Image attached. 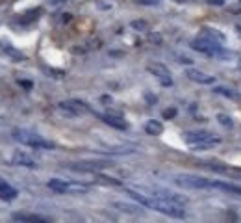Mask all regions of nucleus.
Here are the masks:
<instances>
[{"mask_svg": "<svg viewBox=\"0 0 241 223\" xmlns=\"http://www.w3.org/2000/svg\"><path fill=\"white\" fill-rule=\"evenodd\" d=\"M128 195L132 199H136L139 205L147 206V208H152V210H158V212L165 214V216H171V218H184V208L178 203L171 201V199H165V197H160V195H152V197H147V195L139 193L136 190H128Z\"/></svg>", "mask_w": 241, "mask_h": 223, "instance_id": "obj_1", "label": "nucleus"}, {"mask_svg": "<svg viewBox=\"0 0 241 223\" xmlns=\"http://www.w3.org/2000/svg\"><path fill=\"white\" fill-rule=\"evenodd\" d=\"M13 138L17 139L19 143H22V145H28V147H35V149H54L52 141H46L45 138H41L39 134H35V132H30V130H22V128H17V130H13Z\"/></svg>", "mask_w": 241, "mask_h": 223, "instance_id": "obj_2", "label": "nucleus"}, {"mask_svg": "<svg viewBox=\"0 0 241 223\" xmlns=\"http://www.w3.org/2000/svg\"><path fill=\"white\" fill-rule=\"evenodd\" d=\"M175 184L184 188V190H204L210 188V182L202 177H195V175H176Z\"/></svg>", "mask_w": 241, "mask_h": 223, "instance_id": "obj_3", "label": "nucleus"}, {"mask_svg": "<svg viewBox=\"0 0 241 223\" xmlns=\"http://www.w3.org/2000/svg\"><path fill=\"white\" fill-rule=\"evenodd\" d=\"M185 143H191V145H197V143H210V145H217L221 141L217 136H213L211 132L208 130H193V132H185L184 136Z\"/></svg>", "mask_w": 241, "mask_h": 223, "instance_id": "obj_4", "label": "nucleus"}, {"mask_svg": "<svg viewBox=\"0 0 241 223\" xmlns=\"http://www.w3.org/2000/svg\"><path fill=\"white\" fill-rule=\"evenodd\" d=\"M58 106L69 117H76V115H80V113L89 112V108L85 106V102H82V100H65V102H60Z\"/></svg>", "mask_w": 241, "mask_h": 223, "instance_id": "obj_5", "label": "nucleus"}, {"mask_svg": "<svg viewBox=\"0 0 241 223\" xmlns=\"http://www.w3.org/2000/svg\"><path fill=\"white\" fill-rule=\"evenodd\" d=\"M147 71L152 73L158 80L161 82V86H173V78L169 74V69L161 63H148L147 65Z\"/></svg>", "mask_w": 241, "mask_h": 223, "instance_id": "obj_6", "label": "nucleus"}, {"mask_svg": "<svg viewBox=\"0 0 241 223\" xmlns=\"http://www.w3.org/2000/svg\"><path fill=\"white\" fill-rule=\"evenodd\" d=\"M109 166L106 162H74V164H67V167L73 171H84V173H97L102 167Z\"/></svg>", "mask_w": 241, "mask_h": 223, "instance_id": "obj_7", "label": "nucleus"}, {"mask_svg": "<svg viewBox=\"0 0 241 223\" xmlns=\"http://www.w3.org/2000/svg\"><path fill=\"white\" fill-rule=\"evenodd\" d=\"M185 74H187L189 80L199 82V84H213V82H215V78H213V76H210V74H206V73H202V71H197V69H187Z\"/></svg>", "mask_w": 241, "mask_h": 223, "instance_id": "obj_8", "label": "nucleus"}, {"mask_svg": "<svg viewBox=\"0 0 241 223\" xmlns=\"http://www.w3.org/2000/svg\"><path fill=\"white\" fill-rule=\"evenodd\" d=\"M102 121H104L106 125H109V127L117 128V130H126L128 128V125H126L124 119H121L119 115H113V113H106V115H98Z\"/></svg>", "mask_w": 241, "mask_h": 223, "instance_id": "obj_9", "label": "nucleus"}, {"mask_svg": "<svg viewBox=\"0 0 241 223\" xmlns=\"http://www.w3.org/2000/svg\"><path fill=\"white\" fill-rule=\"evenodd\" d=\"M210 188H215V190H221V191H226V193L241 195V188H239V186H236V184H228V182H223V181L210 182Z\"/></svg>", "mask_w": 241, "mask_h": 223, "instance_id": "obj_10", "label": "nucleus"}, {"mask_svg": "<svg viewBox=\"0 0 241 223\" xmlns=\"http://www.w3.org/2000/svg\"><path fill=\"white\" fill-rule=\"evenodd\" d=\"M13 164L15 166H24V167H35L37 164H35V160L28 156L26 152H15L13 154Z\"/></svg>", "mask_w": 241, "mask_h": 223, "instance_id": "obj_11", "label": "nucleus"}, {"mask_svg": "<svg viewBox=\"0 0 241 223\" xmlns=\"http://www.w3.org/2000/svg\"><path fill=\"white\" fill-rule=\"evenodd\" d=\"M13 220L15 221H32V223H46L48 221L43 216H37V214H24V212H15Z\"/></svg>", "mask_w": 241, "mask_h": 223, "instance_id": "obj_12", "label": "nucleus"}, {"mask_svg": "<svg viewBox=\"0 0 241 223\" xmlns=\"http://www.w3.org/2000/svg\"><path fill=\"white\" fill-rule=\"evenodd\" d=\"M0 197L6 199V201H11V199L17 197V190L13 186H9L4 179H0Z\"/></svg>", "mask_w": 241, "mask_h": 223, "instance_id": "obj_13", "label": "nucleus"}, {"mask_svg": "<svg viewBox=\"0 0 241 223\" xmlns=\"http://www.w3.org/2000/svg\"><path fill=\"white\" fill-rule=\"evenodd\" d=\"M48 188L54 193H69V182L60 181V179H52L48 181Z\"/></svg>", "mask_w": 241, "mask_h": 223, "instance_id": "obj_14", "label": "nucleus"}, {"mask_svg": "<svg viewBox=\"0 0 241 223\" xmlns=\"http://www.w3.org/2000/svg\"><path fill=\"white\" fill-rule=\"evenodd\" d=\"M113 206L115 208H119L121 212H126V214H134V216H139L143 210L139 208V206H136V205H128V203H121V201H117V203H113Z\"/></svg>", "mask_w": 241, "mask_h": 223, "instance_id": "obj_15", "label": "nucleus"}, {"mask_svg": "<svg viewBox=\"0 0 241 223\" xmlns=\"http://www.w3.org/2000/svg\"><path fill=\"white\" fill-rule=\"evenodd\" d=\"M200 37H206V39H210V41L221 43V45L224 43V36H223V34L215 32V30H211V28H202V32H200Z\"/></svg>", "mask_w": 241, "mask_h": 223, "instance_id": "obj_16", "label": "nucleus"}, {"mask_svg": "<svg viewBox=\"0 0 241 223\" xmlns=\"http://www.w3.org/2000/svg\"><path fill=\"white\" fill-rule=\"evenodd\" d=\"M145 132L150 136H160L161 132H163V125L160 123V121H147V125H145Z\"/></svg>", "mask_w": 241, "mask_h": 223, "instance_id": "obj_17", "label": "nucleus"}, {"mask_svg": "<svg viewBox=\"0 0 241 223\" xmlns=\"http://www.w3.org/2000/svg\"><path fill=\"white\" fill-rule=\"evenodd\" d=\"M213 91H215V93H219V95H224V97H228V99L241 100V93L234 91V89H230V88H223V86H217V88L213 89Z\"/></svg>", "mask_w": 241, "mask_h": 223, "instance_id": "obj_18", "label": "nucleus"}, {"mask_svg": "<svg viewBox=\"0 0 241 223\" xmlns=\"http://www.w3.org/2000/svg\"><path fill=\"white\" fill-rule=\"evenodd\" d=\"M132 26L134 30H137V32H147L148 30V22L147 21H132Z\"/></svg>", "mask_w": 241, "mask_h": 223, "instance_id": "obj_19", "label": "nucleus"}, {"mask_svg": "<svg viewBox=\"0 0 241 223\" xmlns=\"http://www.w3.org/2000/svg\"><path fill=\"white\" fill-rule=\"evenodd\" d=\"M2 49L6 50V52L9 54L11 58H15V61H22V60H24V56H22L21 52H17V50H15V49H11V46H2Z\"/></svg>", "mask_w": 241, "mask_h": 223, "instance_id": "obj_20", "label": "nucleus"}, {"mask_svg": "<svg viewBox=\"0 0 241 223\" xmlns=\"http://www.w3.org/2000/svg\"><path fill=\"white\" fill-rule=\"evenodd\" d=\"M217 121H219L221 125H224V127H232V119L228 115H224V113H219V115H217Z\"/></svg>", "mask_w": 241, "mask_h": 223, "instance_id": "obj_21", "label": "nucleus"}, {"mask_svg": "<svg viewBox=\"0 0 241 223\" xmlns=\"http://www.w3.org/2000/svg\"><path fill=\"white\" fill-rule=\"evenodd\" d=\"M161 115H163V119H173V117H176V108H167Z\"/></svg>", "mask_w": 241, "mask_h": 223, "instance_id": "obj_22", "label": "nucleus"}, {"mask_svg": "<svg viewBox=\"0 0 241 223\" xmlns=\"http://www.w3.org/2000/svg\"><path fill=\"white\" fill-rule=\"evenodd\" d=\"M19 86H22V88H26V89H32V82L30 80H19Z\"/></svg>", "mask_w": 241, "mask_h": 223, "instance_id": "obj_23", "label": "nucleus"}, {"mask_svg": "<svg viewBox=\"0 0 241 223\" xmlns=\"http://www.w3.org/2000/svg\"><path fill=\"white\" fill-rule=\"evenodd\" d=\"M139 4H145V6H156L158 0H137Z\"/></svg>", "mask_w": 241, "mask_h": 223, "instance_id": "obj_24", "label": "nucleus"}, {"mask_svg": "<svg viewBox=\"0 0 241 223\" xmlns=\"http://www.w3.org/2000/svg\"><path fill=\"white\" fill-rule=\"evenodd\" d=\"M150 41L152 43H161V36H158V34H150Z\"/></svg>", "mask_w": 241, "mask_h": 223, "instance_id": "obj_25", "label": "nucleus"}, {"mask_svg": "<svg viewBox=\"0 0 241 223\" xmlns=\"http://www.w3.org/2000/svg\"><path fill=\"white\" fill-rule=\"evenodd\" d=\"M208 4H211V6H223L224 0H206Z\"/></svg>", "mask_w": 241, "mask_h": 223, "instance_id": "obj_26", "label": "nucleus"}, {"mask_svg": "<svg viewBox=\"0 0 241 223\" xmlns=\"http://www.w3.org/2000/svg\"><path fill=\"white\" fill-rule=\"evenodd\" d=\"M61 2H65V0H48V4H61Z\"/></svg>", "mask_w": 241, "mask_h": 223, "instance_id": "obj_27", "label": "nucleus"}, {"mask_svg": "<svg viewBox=\"0 0 241 223\" xmlns=\"http://www.w3.org/2000/svg\"><path fill=\"white\" fill-rule=\"evenodd\" d=\"M178 2H185V0H178Z\"/></svg>", "mask_w": 241, "mask_h": 223, "instance_id": "obj_28", "label": "nucleus"}]
</instances>
